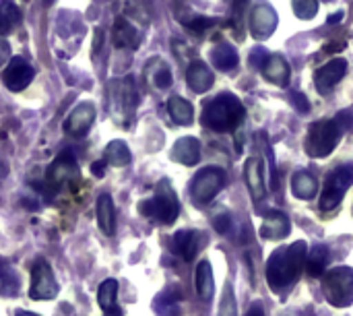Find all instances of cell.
Segmentation results:
<instances>
[{
	"label": "cell",
	"mask_w": 353,
	"mask_h": 316,
	"mask_svg": "<svg viewBox=\"0 0 353 316\" xmlns=\"http://www.w3.org/2000/svg\"><path fill=\"white\" fill-rule=\"evenodd\" d=\"M308 244L298 240L290 246L277 248L267 263V282L273 292L283 294L288 292L302 275L306 265Z\"/></svg>",
	"instance_id": "6da1fadb"
},
{
	"label": "cell",
	"mask_w": 353,
	"mask_h": 316,
	"mask_svg": "<svg viewBox=\"0 0 353 316\" xmlns=\"http://www.w3.org/2000/svg\"><path fill=\"white\" fill-rule=\"evenodd\" d=\"M244 116H246V110L236 95L219 93L211 101L205 103L201 122L205 128H211L215 132H230L242 124Z\"/></svg>",
	"instance_id": "7a4b0ae2"
},
{
	"label": "cell",
	"mask_w": 353,
	"mask_h": 316,
	"mask_svg": "<svg viewBox=\"0 0 353 316\" xmlns=\"http://www.w3.org/2000/svg\"><path fill=\"white\" fill-rule=\"evenodd\" d=\"M139 211L145 217H151L163 226H172L180 215V201L170 184V180H161L155 186V192L151 199H145L139 203Z\"/></svg>",
	"instance_id": "3957f363"
},
{
	"label": "cell",
	"mask_w": 353,
	"mask_h": 316,
	"mask_svg": "<svg viewBox=\"0 0 353 316\" xmlns=\"http://www.w3.org/2000/svg\"><path fill=\"white\" fill-rule=\"evenodd\" d=\"M343 128L337 120H319L310 124L304 149L310 157H327L335 151L337 143L341 141Z\"/></svg>",
	"instance_id": "277c9868"
},
{
	"label": "cell",
	"mask_w": 353,
	"mask_h": 316,
	"mask_svg": "<svg viewBox=\"0 0 353 316\" xmlns=\"http://www.w3.org/2000/svg\"><path fill=\"white\" fill-rule=\"evenodd\" d=\"M323 292L331 306L347 308L353 304V269L352 267H337L331 269L323 279Z\"/></svg>",
	"instance_id": "5b68a950"
},
{
	"label": "cell",
	"mask_w": 353,
	"mask_h": 316,
	"mask_svg": "<svg viewBox=\"0 0 353 316\" xmlns=\"http://www.w3.org/2000/svg\"><path fill=\"white\" fill-rule=\"evenodd\" d=\"M353 184V164H343L339 168H335L327 180H325V186H323V192H321V203H319V209L321 211H333L341 205L345 192L350 190V186Z\"/></svg>",
	"instance_id": "8992f818"
},
{
	"label": "cell",
	"mask_w": 353,
	"mask_h": 316,
	"mask_svg": "<svg viewBox=\"0 0 353 316\" xmlns=\"http://www.w3.org/2000/svg\"><path fill=\"white\" fill-rule=\"evenodd\" d=\"M81 180V170H79V164L77 159L72 157V153L64 151L60 153L52 166L48 168L46 172V178H43V184H46V190L50 192H60L68 186H74L77 182Z\"/></svg>",
	"instance_id": "52a82bcc"
},
{
	"label": "cell",
	"mask_w": 353,
	"mask_h": 316,
	"mask_svg": "<svg viewBox=\"0 0 353 316\" xmlns=\"http://www.w3.org/2000/svg\"><path fill=\"white\" fill-rule=\"evenodd\" d=\"M223 186H225V174H223V170H219L215 166H209V168L201 170L194 176V180L190 184V199H192L194 205L203 207V205L211 203L219 195V190Z\"/></svg>",
	"instance_id": "ba28073f"
},
{
	"label": "cell",
	"mask_w": 353,
	"mask_h": 316,
	"mask_svg": "<svg viewBox=\"0 0 353 316\" xmlns=\"http://www.w3.org/2000/svg\"><path fill=\"white\" fill-rule=\"evenodd\" d=\"M112 99H114L112 114L116 116L120 124H128L139 103V93H137L132 77H124L112 85Z\"/></svg>",
	"instance_id": "9c48e42d"
},
{
	"label": "cell",
	"mask_w": 353,
	"mask_h": 316,
	"mask_svg": "<svg viewBox=\"0 0 353 316\" xmlns=\"http://www.w3.org/2000/svg\"><path fill=\"white\" fill-rule=\"evenodd\" d=\"M60 292V286L54 277V271L48 261L37 259L31 265V288L29 298L31 300H54Z\"/></svg>",
	"instance_id": "30bf717a"
},
{
	"label": "cell",
	"mask_w": 353,
	"mask_h": 316,
	"mask_svg": "<svg viewBox=\"0 0 353 316\" xmlns=\"http://www.w3.org/2000/svg\"><path fill=\"white\" fill-rule=\"evenodd\" d=\"M277 12L271 4L267 2H256L250 8V33L254 39H267L275 33L277 29Z\"/></svg>",
	"instance_id": "8fae6325"
},
{
	"label": "cell",
	"mask_w": 353,
	"mask_h": 316,
	"mask_svg": "<svg viewBox=\"0 0 353 316\" xmlns=\"http://www.w3.org/2000/svg\"><path fill=\"white\" fill-rule=\"evenodd\" d=\"M33 75H35L33 66L25 58L14 56L8 60L6 68L2 70V83L8 91H23L33 81Z\"/></svg>",
	"instance_id": "7c38bea8"
},
{
	"label": "cell",
	"mask_w": 353,
	"mask_h": 316,
	"mask_svg": "<svg viewBox=\"0 0 353 316\" xmlns=\"http://www.w3.org/2000/svg\"><path fill=\"white\" fill-rule=\"evenodd\" d=\"M93 122H95V106L91 101H81L68 114V118L64 122V132L74 137V139H81L89 132Z\"/></svg>",
	"instance_id": "4fadbf2b"
},
{
	"label": "cell",
	"mask_w": 353,
	"mask_h": 316,
	"mask_svg": "<svg viewBox=\"0 0 353 316\" xmlns=\"http://www.w3.org/2000/svg\"><path fill=\"white\" fill-rule=\"evenodd\" d=\"M345 72H347V62L343 58H333L331 62H327L325 66H321L316 70V75H314L316 89L323 95H329L341 83V79L345 77Z\"/></svg>",
	"instance_id": "5bb4252c"
},
{
	"label": "cell",
	"mask_w": 353,
	"mask_h": 316,
	"mask_svg": "<svg viewBox=\"0 0 353 316\" xmlns=\"http://www.w3.org/2000/svg\"><path fill=\"white\" fill-rule=\"evenodd\" d=\"M205 242H207V236L203 232H196V230H180L172 238V250L176 255H180L184 261L190 263L201 253V248L205 246Z\"/></svg>",
	"instance_id": "9a60e30c"
},
{
	"label": "cell",
	"mask_w": 353,
	"mask_h": 316,
	"mask_svg": "<svg viewBox=\"0 0 353 316\" xmlns=\"http://www.w3.org/2000/svg\"><path fill=\"white\" fill-rule=\"evenodd\" d=\"M244 178H246V186L252 195L254 201H263L267 197V184H265V176H263V159L261 157H248L244 164Z\"/></svg>",
	"instance_id": "2e32d148"
},
{
	"label": "cell",
	"mask_w": 353,
	"mask_h": 316,
	"mask_svg": "<svg viewBox=\"0 0 353 316\" xmlns=\"http://www.w3.org/2000/svg\"><path fill=\"white\" fill-rule=\"evenodd\" d=\"M261 70H263V77H265L269 83H273V85H277V87H288V85H290L292 68H290V64H288V60H285L283 56H279V54L269 56V58L265 60V64H263Z\"/></svg>",
	"instance_id": "e0dca14e"
},
{
	"label": "cell",
	"mask_w": 353,
	"mask_h": 316,
	"mask_svg": "<svg viewBox=\"0 0 353 316\" xmlns=\"http://www.w3.org/2000/svg\"><path fill=\"white\" fill-rule=\"evenodd\" d=\"M186 83L194 93H205V91H209L213 87L215 77H213L211 68L205 62L194 60V62H190V66L186 70Z\"/></svg>",
	"instance_id": "ac0fdd59"
},
{
	"label": "cell",
	"mask_w": 353,
	"mask_h": 316,
	"mask_svg": "<svg viewBox=\"0 0 353 316\" xmlns=\"http://www.w3.org/2000/svg\"><path fill=\"white\" fill-rule=\"evenodd\" d=\"M290 234V219L281 211H269L261 226V236L265 240H283Z\"/></svg>",
	"instance_id": "d6986e66"
},
{
	"label": "cell",
	"mask_w": 353,
	"mask_h": 316,
	"mask_svg": "<svg viewBox=\"0 0 353 316\" xmlns=\"http://www.w3.org/2000/svg\"><path fill=\"white\" fill-rule=\"evenodd\" d=\"M114 43L118 48H130V50H137L139 43H141V33L139 29L126 19V17H118L116 23H114Z\"/></svg>",
	"instance_id": "ffe728a7"
},
{
	"label": "cell",
	"mask_w": 353,
	"mask_h": 316,
	"mask_svg": "<svg viewBox=\"0 0 353 316\" xmlns=\"http://www.w3.org/2000/svg\"><path fill=\"white\" fill-rule=\"evenodd\" d=\"M172 159L182 166H194L201 159V143L194 137H182L172 149Z\"/></svg>",
	"instance_id": "44dd1931"
},
{
	"label": "cell",
	"mask_w": 353,
	"mask_h": 316,
	"mask_svg": "<svg viewBox=\"0 0 353 316\" xmlns=\"http://www.w3.org/2000/svg\"><path fill=\"white\" fill-rule=\"evenodd\" d=\"M95 215H97L99 230L105 236H114V232H116V209H114V201H112V197L108 192L97 197Z\"/></svg>",
	"instance_id": "7402d4cb"
},
{
	"label": "cell",
	"mask_w": 353,
	"mask_h": 316,
	"mask_svg": "<svg viewBox=\"0 0 353 316\" xmlns=\"http://www.w3.org/2000/svg\"><path fill=\"white\" fill-rule=\"evenodd\" d=\"M145 79L155 87V89H170L172 85V68L168 66V62H163L161 58H153L149 60V64L145 66Z\"/></svg>",
	"instance_id": "603a6c76"
},
{
	"label": "cell",
	"mask_w": 353,
	"mask_h": 316,
	"mask_svg": "<svg viewBox=\"0 0 353 316\" xmlns=\"http://www.w3.org/2000/svg\"><path fill=\"white\" fill-rule=\"evenodd\" d=\"M292 192L298 197V199H304V201H310L319 195V182L316 178L306 172V170H300L294 174L292 178Z\"/></svg>",
	"instance_id": "cb8c5ba5"
},
{
	"label": "cell",
	"mask_w": 353,
	"mask_h": 316,
	"mask_svg": "<svg viewBox=\"0 0 353 316\" xmlns=\"http://www.w3.org/2000/svg\"><path fill=\"white\" fill-rule=\"evenodd\" d=\"M118 282L116 279H105L101 286H99V292H97V302H99V308L105 313V315H120V308H118Z\"/></svg>",
	"instance_id": "d4e9b609"
},
{
	"label": "cell",
	"mask_w": 353,
	"mask_h": 316,
	"mask_svg": "<svg viewBox=\"0 0 353 316\" xmlns=\"http://www.w3.org/2000/svg\"><path fill=\"white\" fill-rule=\"evenodd\" d=\"M168 112H170V118L180 126L192 124V120H194L192 103L186 101L184 97H178V95H172L168 99Z\"/></svg>",
	"instance_id": "484cf974"
},
{
	"label": "cell",
	"mask_w": 353,
	"mask_h": 316,
	"mask_svg": "<svg viewBox=\"0 0 353 316\" xmlns=\"http://www.w3.org/2000/svg\"><path fill=\"white\" fill-rule=\"evenodd\" d=\"M196 292L201 296V300L209 302L215 294V282H213V269L211 263L205 259L199 263L196 267Z\"/></svg>",
	"instance_id": "4316f807"
},
{
	"label": "cell",
	"mask_w": 353,
	"mask_h": 316,
	"mask_svg": "<svg viewBox=\"0 0 353 316\" xmlns=\"http://www.w3.org/2000/svg\"><path fill=\"white\" fill-rule=\"evenodd\" d=\"M19 273L12 263L0 259V296H17L19 292Z\"/></svg>",
	"instance_id": "83f0119b"
},
{
	"label": "cell",
	"mask_w": 353,
	"mask_h": 316,
	"mask_svg": "<svg viewBox=\"0 0 353 316\" xmlns=\"http://www.w3.org/2000/svg\"><path fill=\"white\" fill-rule=\"evenodd\" d=\"M211 62L219 68V70H232V68H236V64H238V52H236V48L234 46H230V43H219V46H215L213 50H211Z\"/></svg>",
	"instance_id": "f1b7e54d"
},
{
	"label": "cell",
	"mask_w": 353,
	"mask_h": 316,
	"mask_svg": "<svg viewBox=\"0 0 353 316\" xmlns=\"http://www.w3.org/2000/svg\"><path fill=\"white\" fill-rule=\"evenodd\" d=\"M103 159H105V164H110L114 168H124L132 161V155L124 141H112L103 151Z\"/></svg>",
	"instance_id": "f546056e"
},
{
	"label": "cell",
	"mask_w": 353,
	"mask_h": 316,
	"mask_svg": "<svg viewBox=\"0 0 353 316\" xmlns=\"http://www.w3.org/2000/svg\"><path fill=\"white\" fill-rule=\"evenodd\" d=\"M21 23V10L12 0H0V33H10Z\"/></svg>",
	"instance_id": "4dcf8cb0"
},
{
	"label": "cell",
	"mask_w": 353,
	"mask_h": 316,
	"mask_svg": "<svg viewBox=\"0 0 353 316\" xmlns=\"http://www.w3.org/2000/svg\"><path fill=\"white\" fill-rule=\"evenodd\" d=\"M327 263H329V250H327V246L319 244V246L312 248V253L306 259V265L304 267H306V273L310 277H321L323 271H325V267H327Z\"/></svg>",
	"instance_id": "1f68e13d"
},
{
	"label": "cell",
	"mask_w": 353,
	"mask_h": 316,
	"mask_svg": "<svg viewBox=\"0 0 353 316\" xmlns=\"http://www.w3.org/2000/svg\"><path fill=\"white\" fill-rule=\"evenodd\" d=\"M217 316H238V302H236V296H234V290L230 284L223 288L221 302H219V315Z\"/></svg>",
	"instance_id": "d6a6232c"
},
{
	"label": "cell",
	"mask_w": 353,
	"mask_h": 316,
	"mask_svg": "<svg viewBox=\"0 0 353 316\" xmlns=\"http://www.w3.org/2000/svg\"><path fill=\"white\" fill-rule=\"evenodd\" d=\"M217 23H219L217 19H209V17H194L192 21H188V23H186V27H188V31H190L192 35L203 37V35H207V33H209Z\"/></svg>",
	"instance_id": "836d02e7"
},
{
	"label": "cell",
	"mask_w": 353,
	"mask_h": 316,
	"mask_svg": "<svg viewBox=\"0 0 353 316\" xmlns=\"http://www.w3.org/2000/svg\"><path fill=\"white\" fill-rule=\"evenodd\" d=\"M294 12L298 19L310 21L319 12V0H294Z\"/></svg>",
	"instance_id": "e575fe53"
},
{
	"label": "cell",
	"mask_w": 353,
	"mask_h": 316,
	"mask_svg": "<svg viewBox=\"0 0 353 316\" xmlns=\"http://www.w3.org/2000/svg\"><path fill=\"white\" fill-rule=\"evenodd\" d=\"M213 228L219 232V234H228V230L232 228V217L228 211H221L217 215H213Z\"/></svg>",
	"instance_id": "d590c367"
},
{
	"label": "cell",
	"mask_w": 353,
	"mask_h": 316,
	"mask_svg": "<svg viewBox=\"0 0 353 316\" xmlns=\"http://www.w3.org/2000/svg\"><path fill=\"white\" fill-rule=\"evenodd\" d=\"M292 103L298 108V112H302V114H308L310 112V101L302 95V93H292Z\"/></svg>",
	"instance_id": "8d00e7d4"
},
{
	"label": "cell",
	"mask_w": 353,
	"mask_h": 316,
	"mask_svg": "<svg viewBox=\"0 0 353 316\" xmlns=\"http://www.w3.org/2000/svg\"><path fill=\"white\" fill-rule=\"evenodd\" d=\"M335 120L341 124V128H343V130H352L353 128V112H350V110H343Z\"/></svg>",
	"instance_id": "74e56055"
},
{
	"label": "cell",
	"mask_w": 353,
	"mask_h": 316,
	"mask_svg": "<svg viewBox=\"0 0 353 316\" xmlns=\"http://www.w3.org/2000/svg\"><path fill=\"white\" fill-rule=\"evenodd\" d=\"M269 58V54L263 50V48H256L252 54H250V60H252V66H261L263 68V64H265V60Z\"/></svg>",
	"instance_id": "f35d334b"
},
{
	"label": "cell",
	"mask_w": 353,
	"mask_h": 316,
	"mask_svg": "<svg viewBox=\"0 0 353 316\" xmlns=\"http://www.w3.org/2000/svg\"><path fill=\"white\" fill-rule=\"evenodd\" d=\"M6 60H10V48H8V41L0 37V64H4Z\"/></svg>",
	"instance_id": "ab89813d"
},
{
	"label": "cell",
	"mask_w": 353,
	"mask_h": 316,
	"mask_svg": "<svg viewBox=\"0 0 353 316\" xmlns=\"http://www.w3.org/2000/svg\"><path fill=\"white\" fill-rule=\"evenodd\" d=\"M246 316H265L263 315V306H261V304H254V306L250 308V313Z\"/></svg>",
	"instance_id": "60d3db41"
},
{
	"label": "cell",
	"mask_w": 353,
	"mask_h": 316,
	"mask_svg": "<svg viewBox=\"0 0 353 316\" xmlns=\"http://www.w3.org/2000/svg\"><path fill=\"white\" fill-rule=\"evenodd\" d=\"M105 164V161H103ZM103 164H95L93 168H91V172L95 174V176H103Z\"/></svg>",
	"instance_id": "b9f144b4"
},
{
	"label": "cell",
	"mask_w": 353,
	"mask_h": 316,
	"mask_svg": "<svg viewBox=\"0 0 353 316\" xmlns=\"http://www.w3.org/2000/svg\"><path fill=\"white\" fill-rule=\"evenodd\" d=\"M341 19H343V10H339L337 14H331V17H329V23H339Z\"/></svg>",
	"instance_id": "7bdbcfd3"
},
{
	"label": "cell",
	"mask_w": 353,
	"mask_h": 316,
	"mask_svg": "<svg viewBox=\"0 0 353 316\" xmlns=\"http://www.w3.org/2000/svg\"><path fill=\"white\" fill-rule=\"evenodd\" d=\"M17 316H39V315H35V313H19Z\"/></svg>",
	"instance_id": "ee69618b"
},
{
	"label": "cell",
	"mask_w": 353,
	"mask_h": 316,
	"mask_svg": "<svg viewBox=\"0 0 353 316\" xmlns=\"http://www.w3.org/2000/svg\"><path fill=\"white\" fill-rule=\"evenodd\" d=\"M105 316H112V315H105ZM116 316H120V315H116Z\"/></svg>",
	"instance_id": "f6af8a7d"
},
{
	"label": "cell",
	"mask_w": 353,
	"mask_h": 316,
	"mask_svg": "<svg viewBox=\"0 0 353 316\" xmlns=\"http://www.w3.org/2000/svg\"><path fill=\"white\" fill-rule=\"evenodd\" d=\"M325 2H331V0H325Z\"/></svg>",
	"instance_id": "bcb514c9"
}]
</instances>
